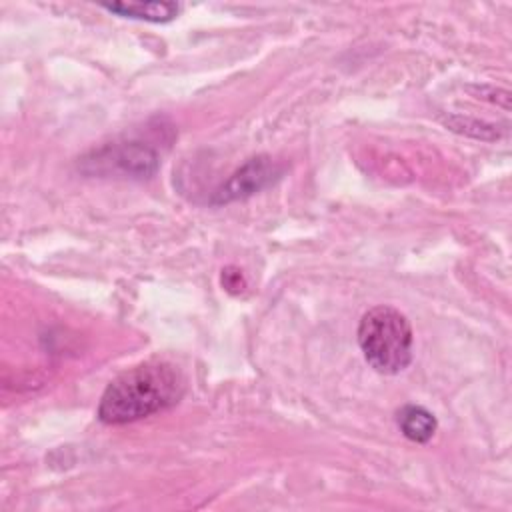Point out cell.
<instances>
[{"label":"cell","mask_w":512,"mask_h":512,"mask_svg":"<svg viewBox=\"0 0 512 512\" xmlns=\"http://www.w3.org/2000/svg\"><path fill=\"white\" fill-rule=\"evenodd\" d=\"M186 390L182 370L164 360H144L118 374L104 390L96 416L104 424H128L174 406Z\"/></svg>","instance_id":"1"},{"label":"cell","mask_w":512,"mask_h":512,"mask_svg":"<svg viewBox=\"0 0 512 512\" xmlns=\"http://www.w3.org/2000/svg\"><path fill=\"white\" fill-rule=\"evenodd\" d=\"M414 334L410 320L394 306H374L358 324V346L380 374H398L412 362Z\"/></svg>","instance_id":"2"},{"label":"cell","mask_w":512,"mask_h":512,"mask_svg":"<svg viewBox=\"0 0 512 512\" xmlns=\"http://www.w3.org/2000/svg\"><path fill=\"white\" fill-rule=\"evenodd\" d=\"M98 172H120L124 176L146 178L152 176L158 168L156 150L140 140H128L122 144L106 146L92 154V160Z\"/></svg>","instance_id":"3"},{"label":"cell","mask_w":512,"mask_h":512,"mask_svg":"<svg viewBox=\"0 0 512 512\" xmlns=\"http://www.w3.org/2000/svg\"><path fill=\"white\" fill-rule=\"evenodd\" d=\"M280 174L282 166H278L270 156H254L246 160L226 182H222V186L212 196V204H228L248 198L270 186L274 180L280 178Z\"/></svg>","instance_id":"4"},{"label":"cell","mask_w":512,"mask_h":512,"mask_svg":"<svg viewBox=\"0 0 512 512\" xmlns=\"http://www.w3.org/2000/svg\"><path fill=\"white\" fill-rule=\"evenodd\" d=\"M102 8L122 18H134V20L156 22V24L170 22L180 12V4L176 2H112V4H102Z\"/></svg>","instance_id":"5"},{"label":"cell","mask_w":512,"mask_h":512,"mask_svg":"<svg viewBox=\"0 0 512 512\" xmlns=\"http://www.w3.org/2000/svg\"><path fill=\"white\" fill-rule=\"evenodd\" d=\"M396 424L408 440L418 442V444L428 442L434 436L436 428H438V422H436L434 414L430 410H426L424 406H418V404L402 406L396 412Z\"/></svg>","instance_id":"6"}]
</instances>
